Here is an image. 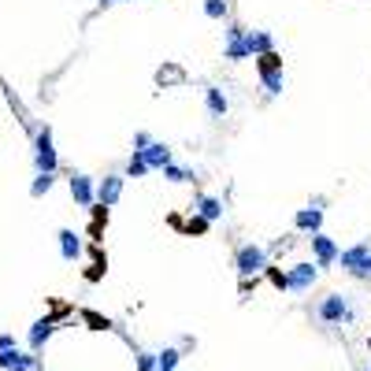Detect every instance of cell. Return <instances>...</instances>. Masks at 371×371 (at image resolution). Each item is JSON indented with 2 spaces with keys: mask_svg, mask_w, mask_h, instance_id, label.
I'll return each instance as SVG.
<instances>
[{
  "mask_svg": "<svg viewBox=\"0 0 371 371\" xmlns=\"http://www.w3.org/2000/svg\"><path fill=\"white\" fill-rule=\"evenodd\" d=\"M34 164H37V171H52L56 175V149H52V130L48 126H41L37 130V141H34Z\"/></svg>",
  "mask_w": 371,
  "mask_h": 371,
  "instance_id": "cell-1",
  "label": "cell"
},
{
  "mask_svg": "<svg viewBox=\"0 0 371 371\" xmlns=\"http://www.w3.org/2000/svg\"><path fill=\"white\" fill-rule=\"evenodd\" d=\"M353 308H349V301L341 297V294H330V297H323V304H320V320L323 323H341V320H353Z\"/></svg>",
  "mask_w": 371,
  "mask_h": 371,
  "instance_id": "cell-2",
  "label": "cell"
},
{
  "mask_svg": "<svg viewBox=\"0 0 371 371\" xmlns=\"http://www.w3.org/2000/svg\"><path fill=\"white\" fill-rule=\"evenodd\" d=\"M263 268H268V253H263L260 245H242L237 249V271H242L245 278L263 271Z\"/></svg>",
  "mask_w": 371,
  "mask_h": 371,
  "instance_id": "cell-3",
  "label": "cell"
},
{
  "mask_svg": "<svg viewBox=\"0 0 371 371\" xmlns=\"http://www.w3.org/2000/svg\"><path fill=\"white\" fill-rule=\"evenodd\" d=\"M315 275H320V268H315V263H294V268L286 271V289L304 294V289L315 282Z\"/></svg>",
  "mask_w": 371,
  "mask_h": 371,
  "instance_id": "cell-4",
  "label": "cell"
},
{
  "mask_svg": "<svg viewBox=\"0 0 371 371\" xmlns=\"http://www.w3.org/2000/svg\"><path fill=\"white\" fill-rule=\"evenodd\" d=\"M312 253H315V268H330V263L338 260V245L330 242L327 234L315 230V234H312Z\"/></svg>",
  "mask_w": 371,
  "mask_h": 371,
  "instance_id": "cell-5",
  "label": "cell"
},
{
  "mask_svg": "<svg viewBox=\"0 0 371 371\" xmlns=\"http://www.w3.org/2000/svg\"><path fill=\"white\" fill-rule=\"evenodd\" d=\"M138 152H141V160H145V167H149V171H160V167L171 164V149H167V145H160V141H149Z\"/></svg>",
  "mask_w": 371,
  "mask_h": 371,
  "instance_id": "cell-6",
  "label": "cell"
},
{
  "mask_svg": "<svg viewBox=\"0 0 371 371\" xmlns=\"http://www.w3.org/2000/svg\"><path fill=\"white\" fill-rule=\"evenodd\" d=\"M0 367H4V371H34L37 360H34V356H26V353H19L15 346H11V349H0Z\"/></svg>",
  "mask_w": 371,
  "mask_h": 371,
  "instance_id": "cell-7",
  "label": "cell"
},
{
  "mask_svg": "<svg viewBox=\"0 0 371 371\" xmlns=\"http://www.w3.org/2000/svg\"><path fill=\"white\" fill-rule=\"evenodd\" d=\"M119 193H123V178H119V175H108V178L97 186V190H93V201H100L104 208H112V204L119 201Z\"/></svg>",
  "mask_w": 371,
  "mask_h": 371,
  "instance_id": "cell-8",
  "label": "cell"
},
{
  "mask_svg": "<svg viewBox=\"0 0 371 371\" xmlns=\"http://www.w3.org/2000/svg\"><path fill=\"white\" fill-rule=\"evenodd\" d=\"M245 48H249V56H260V52L275 48V37L268 30H249L245 34Z\"/></svg>",
  "mask_w": 371,
  "mask_h": 371,
  "instance_id": "cell-9",
  "label": "cell"
},
{
  "mask_svg": "<svg viewBox=\"0 0 371 371\" xmlns=\"http://www.w3.org/2000/svg\"><path fill=\"white\" fill-rule=\"evenodd\" d=\"M71 197L82 208H89L93 204V178H86V175H71Z\"/></svg>",
  "mask_w": 371,
  "mask_h": 371,
  "instance_id": "cell-10",
  "label": "cell"
},
{
  "mask_svg": "<svg viewBox=\"0 0 371 371\" xmlns=\"http://www.w3.org/2000/svg\"><path fill=\"white\" fill-rule=\"evenodd\" d=\"M294 223H297V230H312V234H315V230H320V223H323V211H320V201H315L312 208H301Z\"/></svg>",
  "mask_w": 371,
  "mask_h": 371,
  "instance_id": "cell-11",
  "label": "cell"
},
{
  "mask_svg": "<svg viewBox=\"0 0 371 371\" xmlns=\"http://www.w3.org/2000/svg\"><path fill=\"white\" fill-rule=\"evenodd\" d=\"M227 60H249V48H245V30H242V26H230V45H227Z\"/></svg>",
  "mask_w": 371,
  "mask_h": 371,
  "instance_id": "cell-12",
  "label": "cell"
},
{
  "mask_svg": "<svg viewBox=\"0 0 371 371\" xmlns=\"http://www.w3.org/2000/svg\"><path fill=\"white\" fill-rule=\"evenodd\" d=\"M52 330H56V323H52V320H37L30 327V349H41L45 341L52 338Z\"/></svg>",
  "mask_w": 371,
  "mask_h": 371,
  "instance_id": "cell-13",
  "label": "cell"
},
{
  "mask_svg": "<svg viewBox=\"0 0 371 371\" xmlns=\"http://www.w3.org/2000/svg\"><path fill=\"white\" fill-rule=\"evenodd\" d=\"M197 216L208 219V223L223 219V201H216V197H201V201H197Z\"/></svg>",
  "mask_w": 371,
  "mask_h": 371,
  "instance_id": "cell-14",
  "label": "cell"
},
{
  "mask_svg": "<svg viewBox=\"0 0 371 371\" xmlns=\"http://www.w3.org/2000/svg\"><path fill=\"white\" fill-rule=\"evenodd\" d=\"M60 253H63V260H78V253H82V242H78L74 230H60Z\"/></svg>",
  "mask_w": 371,
  "mask_h": 371,
  "instance_id": "cell-15",
  "label": "cell"
},
{
  "mask_svg": "<svg viewBox=\"0 0 371 371\" xmlns=\"http://www.w3.org/2000/svg\"><path fill=\"white\" fill-rule=\"evenodd\" d=\"M367 249H371V245H367V242H360V245H353V249H346V253H338V260H341V268H349V271H353V268H356V263H360V256L367 253Z\"/></svg>",
  "mask_w": 371,
  "mask_h": 371,
  "instance_id": "cell-16",
  "label": "cell"
},
{
  "mask_svg": "<svg viewBox=\"0 0 371 371\" xmlns=\"http://www.w3.org/2000/svg\"><path fill=\"white\" fill-rule=\"evenodd\" d=\"M178 360H182L178 349H164L160 356H156V371H178Z\"/></svg>",
  "mask_w": 371,
  "mask_h": 371,
  "instance_id": "cell-17",
  "label": "cell"
},
{
  "mask_svg": "<svg viewBox=\"0 0 371 371\" xmlns=\"http://www.w3.org/2000/svg\"><path fill=\"white\" fill-rule=\"evenodd\" d=\"M227 97H223V89H208V112L211 115H227Z\"/></svg>",
  "mask_w": 371,
  "mask_h": 371,
  "instance_id": "cell-18",
  "label": "cell"
},
{
  "mask_svg": "<svg viewBox=\"0 0 371 371\" xmlns=\"http://www.w3.org/2000/svg\"><path fill=\"white\" fill-rule=\"evenodd\" d=\"M52 182H56V178H52V171H37V178H34V186H30V193H34V197H45V193L52 190Z\"/></svg>",
  "mask_w": 371,
  "mask_h": 371,
  "instance_id": "cell-19",
  "label": "cell"
},
{
  "mask_svg": "<svg viewBox=\"0 0 371 371\" xmlns=\"http://www.w3.org/2000/svg\"><path fill=\"white\" fill-rule=\"evenodd\" d=\"M263 71H282V60L275 56V48L260 52V74H263Z\"/></svg>",
  "mask_w": 371,
  "mask_h": 371,
  "instance_id": "cell-20",
  "label": "cell"
},
{
  "mask_svg": "<svg viewBox=\"0 0 371 371\" xmlns=\"http://www.w3.org/2000/svg\"><path fill=\"white\" fill-rule=\"evenodd\" d=\"M204 15L208 19H223L227 15V0H204Z\"/></svg>",
  "mask_w": 371,
  "mask_h": 371,
  "instance_id": "cell-21",
  "label": "cell"
},
{
  "mask_svg": "<svg viewBox=\"0 0 371 371\" xmlns=\"http://www.w3.org/2000/svg\"><path fill=\"white\" fill-rule=\"evenodd\" d=\"M145 171H149V167H145V160H141V152L134 149V156H130V164H126V175H130V178H141V175H145Z\"/></svg>",
  "mask_w": 371,
  "mask_h": 371,
  "instance_id": "cell-22",
  "label": "cell"
},
{
  "mask_svg": "<svg viewBox=\"0 0 371 371\" xmlns=\"http://www.w3.org/2000/svg\"><path fill=\"white\" fill-rule=\"evenodd\" d=\"M263 86H268V93H282V74H278V71H263Z\"/></svg>",
  "mask_w": 371,
  "mask_h": 371,
  "instance_id": "cell-23",
  "label": "cell"
},
{
  "mask_svg": "<svg viewBox=\"0 0 371 371\" xmlns=\"http://www.w3.org/2000/svg\"><path fill=\"white\" fill-rule=\"evenodd\" d=\"M160 171H164V175H167L171 182H186V178H193L190 171H182V167H175V164H167V167H160Z\"/></svg>",
  "mask_w": 371,
  "mask_h": 371,
  "instance_id": "cell-24",
  "label": "cell"
},
{
  "mask_svg": "<svg viewBox=\"0 0 371 371\" xmlns=\"http://www.w3.org/2000/svg\"><path fill=\"white\" fill-rule=\"evenodd\" d=\"M353 275H360V278H367V275H371V249H367V253L360 256V263H356V268H353Z\"/></svg>",
  "mask_w": 371,
  "mask_h": 371,
  "instance_id": "cell-25",
  "label": "cell"
},
{
  "mask_svg": "<svg viewBox=\"0 0 371 371\" xmlns=\"http://www.w3.org/2000/svg\"><path fill=\"white\" fill-rule=\"evenodd\" d=\"M138 371H156V356L152 353H141L138 356Z\"/></svg>",
  "mask_w": 371,
  "mask_h": 371,
  "instance_id": "cell-26",
  "label": "cell"
},
{
  "mask_svg": "<svg viewBox=\"0 0 371 371\" xmlns=\"http://www.w3.org/2000/svg\"><path fill=\"white\" fill-rule=\"evenodd\" d=\"M208 227V219H201V216H197V219H190V234H201Z\"/></svg>",
  "mask_w": 371,
  "mask_h": 371,
  "instance_id": "cell-27",
  "label": "cell"
},
{
  "mask_svg": "<svg viewBox=\"0 0 371 371\" xmlns=\"http://www.w3.org/2000/svg\"><path fill=\"white\" fill-rule=\"evenodd\" d=\"M271 282H275L278 289H286V275H282V271H271Z\"/></svg>",
  "mask_w": 371,
  "mask_h": 371,
  "instance_id": "cell-28",
  "label": "cell"
},
{
  "mask_svg": "<svg viewBox=\"0 0 371 371\" xmlns=\"http://www.w3.org/2000/svg\"><path fill=\"white\" fill-rule=\"evenodd\" d=\"M152 138L149 134H145V130H141V134H134V145H138V149H145V145H149Z\"/></svg>",
  "mask_w": 371,
  "mask_h": 371,
  "instance_id": "cell-29",
  "label": "cell"
},
{
  "mask_svg": "<svg viewBox=\"0 0 371 371\" xmlns=\"http://www.w3.org/2000/svg\"><path fill=\"white\" fill-rule=\"evenodd\" d=\"M11 346H15V338H11V334H0V349H11Z\"/></svg>",
  "mask_w": 371,
  "mask_h": 371,
  "instance_id": "cell-30",
  "label": "cell"
},
{
  "mask_svg": "<svg viewBox=\"0 0 371 371\" xmlns=\"http://www.w3.org/2000/svg\"><path fill=\"white\" fill-rule=\"evenodd\" d=\"M100 4H112V0H100Z\"/></svg>",
  "mask_w": 371,
  "mask_h": 371,
  "instance_id": "cell-31",
  "label": "cell"
},
{
  "mask_svg": "<svg viewBox=\"0 0 371 371\" xmlns=\"http://www.w3.org/2000/svg\"><path fill=\"white\" fill-rule=\"evenodd\" d=\"M367 371H371V364H367Z\"/></svg>",
  "mask_w": 371,
  "mask_h": 371,
  "instance_id": "cell-32",
  "label": "cell"
}]
</instances>
